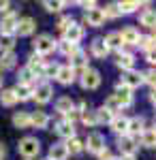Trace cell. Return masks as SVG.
I'll return each mask as SVG.
<instances>
[{
	"label": "cell",
	"instance_id": "6da1fadb",
	"mask_svg": "<svg viewBox=\"0 0 156 160\" xmlns=\"http://www.w3.org/2000/svg\"><path fill=\"white\" fill-rule=\"evenodd\" d=\"M56 41H54V37H49V34H39V37L34 38V53H39V56H49V53H54L56 51Z\"/></svg>",
	"mask_w": 156,
	"mask_h": 160
},
{
	"label": "cell",
	"instance_id": "7a4b0ae2",
	"mask_svg": "<svg viewBox=\"0 0 156 160\" xmlns=\"http://www.w3.org/2000/svg\"><path fill=\"white\" fill-rule=\"evenodd\" d=\"M17 149H19V154L24 158H34V156H39V152H41V143H39L36 137H24L19 141Z\"/></svg>",
	"mask_w": 156,
	"mask_h": 160
},
{
	"label": "cell",
	"instance_id": "3957f363",
	"mask_svg": "<svg viewBox=\"0 0 156 160\" xmlns=\"http://www.w3.org/2000/svg\"><path fill=\"white\" fill-rule=\"evenodd\" d=\"M79 83L84 90H96V88L101 86V73L96 71V68H86L84 73L79 75Z\"/></svg>",
	"mask_w": 156,
	"mask_h": 160
},
{
	"label": "cell",
	"instance_id": "277c9868",
	"mask_svg": "<svg viewBox=\"0 0 156 160\" xmlns=\"http://www.w3.org/2000/svg\"><path fill=\"white\" fill-rule=\"evenodd\" d=\"M17 22L19 17L13 11H7L0 17V34H7V37H15V30H17Z\"/></svg>",
	"mask_w": 156,
	"mask_h": 160
},
{
	"label": "cell",
	"instance_id": "5b68a950",
	"mask_svg": "<svg viewBox=\"0 0 156 160\" xmlns=\"http://www.w3.org/2000/svg\"><path fill=\"white\" fill-rule=\"evenodd\" d=\"M84 149H88L90 154H101L103 149H105V137L101 135V132H92V135H88V139L84 141Z\"/></svg>",
	"mask_w": 156,
	"mask_h": 160
},
{
	"label": "cell",
	"instance_id": "8992f818",
	"mask_svg": "<svg viewBox=\"0 0 156 160\" xmlns=\"http://www.w3.org/2000/svg\"><path fill=\"white\" fill-rule=\"evenodd\" d=\"M145 130V120L143 118H139V115H135V118H128V130H126V135L133 137L137 143H139V137L143 135Z\"/></svg>",
	"mask_w": 156,
	"mask_h": 160
},
{
	"label": "cell",
	"instance_id": "52a82bcc",
	"mask_svg": "<svg viewBox=\"0 0 156 160\" xmlns=\"http://www.w3.org/2000/svg\"><path fill=\"white\" fill-rule=\"evenodd\" d=\"M133 90H128L126 86H122V83H118L116 86V92H113V98L118 100V105H120V109H124V107H131L133 105Z\"/></svg>",
	"mask_w": 156,
	"mask_h": 160
},
{
	"label": "cell",
	"instance_id": "ba28073f",
	"mask_svg": "<svg viewBox=\"0 0 156 160\" xmlns=\"http://www.w3.org/2000/svg\"><path fill=\"white\" fill-rule=\"evenodd\" d=\"M51 94H54L51 86H49L47 81H43V83H39V86L34 88V94H32V98H34L39 105H45V102H49V100H51Z\"/></svg>",
	"mask_w": 156,
	"mask_h": 160
},
{
	"label": "cell",
	"instance_id": "9c48e42d",
	"mask_svg": "<svg viewBox=\"0 0 156 160\" xmlns=\"http://www.w3.org/2000/svg\"><path fill=\"white\" fill-rule=\"evenodd\" d=\"M81 38H84V26L71 22V26L64 30V41H66V43H73V45H77Z\"/></svg>",
	"mask_w": 156,
	"mask_h": 160
},
{
	"label": "cell",
	"instance_id": "30bf717a",
	"mask_svg": "<svg viewBox=\"0 0 156 160\" xmlns=\"http://www.w3.org/2000/svg\"><path fill=\"white\" fill-rule=\"evenodd\" d=\"M118 148H120L122 156H135V152H137V148H139V143L133 139V137L124 135L118 139Z\"/></svg>",
	"mask_w": 156,
	"mask_h": 160
},
{
	"label": "cell",
	"instance_id": "8fae6325",
	"mask_svg": "<svg viewBox=\"0 0 156 160\" xmlns=\"http://www.w3.org/2000/svg\"><path fill=\"white\" fill-rule=\"evenodd\" d=\"M84 24L92 26V28H98V26L105 24V15H103V9H92V11L84 13Z\"/></svg>",
	"mask_w": 156,
	"mask_h": 160
},
{
	"label": "cell",
	"instance_id": "7c38bea8",
	"mask_svg": "<svg viewBox=\"0 0 156 160\" xmlns=\"http://www.w3.org/2000/svg\"><path fill=\"white\" fill-rule=\"evenodd\" d=\"M120 83L126 86L128 90H135V88H139L143 83V73H139V71H128V73H124Z\"/></svg>",
	"mask_w": 156,
	"mask_h": 160
},
{
	"label": "cell",
	"instance_id": "4fadbf2b",
	"mask_svg": "<svg viewBox=\"0 0 156 160\" xmlns=\"http://www.w3.org/2000/svg\"><path fill=\"white\" fill-rule=\"evenodd\" d=\"M36 30V22L32 17H22L19 22H17V30H15V34H19V37H30V34H34Z\"/></svg>",
	"mask_w": 156,
	"mask_h": 160
},
{
	"label": "cell",
	"instance_id": "5bb4252c",
	"mask_svg": "<svg viewBox=\"0 0 156 160\" xmlns=\"http://www.w3.org/2000/svg\"><path fill=\"white\" fill-rule=\"evenodd\" d=\"M69 60H71V62H69V66H71L75 73H77V71H79V73H84L86 68H88V53H84L81 49L77 51V53H73Z\"/></svg>",
	"mask_w": 156,
	"mask_h": 160
},
{
	"label": "cell",
	"instance_id": "9a60e30c",
	"mask_svg": "<svg viewBox=\"0 0 156 160\" xmlns=\"http://www.w3.org/2000/svg\"><path fill=\"white\" fill-rule=\"evenodd\" d=\"M109 126H111V130H113L118 137H124V135H126V130H128V118L122 115V113H116V118L111 120Z\"/></svg>",
	"mask_w": 156,
	"mask_h": 160
},
{
	"label": "cell",
	"instance_id": "2e32d148",
	"mask_svg": "<svg viewBox=\"0 0 156 160\" xmlns=\"http://www.w3.org/2000/svg\"><path fill=\"white\" fill-rule=\"evenodd\" d=\"M75 77H77V73L73 71L69 64H66V66H60V68H58V75H56L58 83H62V86H71L73 81H75Z\"/></svg>",
	"mask_w": 156,
	"mask_h": 160
},
{
	"label": "cell",
	"instance_id": "e0dca14e",
	"mask_svg": "<svg viewBox=\"0 0 156 160\" xmlns=\"http://www.w3.org/2000/svg\"><path fill=\"white\" fill-rule=\"evenodd\" d=\"M116 64H118V68H122L124 73L135 71V56H133V53H126V51H120V53H118Z\"/></svg>",
	"mask_w": 156,
	"mask_h": 160
},
{
	"label": "cell",
	"instance_id": "ac0fdd59",
	"mask_svg": "<svg viewBox=\"0 0 156 160\" xmlns=\"http://www.w3.org/2000/svg\"><path fill=\"white\" fill-rule=\"evenodd\" d=\"M120 37H122V43H124V45H137L141 34H139V30H137V28H133V26H126V28H124V30L120 32Z\"/></svg>",
	"mask_w": 156,
	"mask_h": 160
},
{
	"label": "cell",
	"instance_id": "d6986e66",
	"mask_svg": "<svg viewBox=\"0 0 156 160\" xmlns=\"http://www.w3.org/2000/svg\"><path fill=\"white\" fill-rule=\"evenodd\" d=\"M47 64V60L43 58V56H39V53H30V58H28V68L32 71L34 75H41V71H43V66Z\"/></svg>",
	"mask_w": 156,
	"mask_h": 160
},
{
	"label": "cell",
	"instance_id": "ffe728a7",
	"mask_svg": "<svg viewBox=\"0 0 156 160\" xmlns=\"http://www.w3.org/2000/svg\"><path fill=\"white\" fill-rule=\"evenodd\" d=\"M56 132L62 137V139H71V137H75V124L66 122V120H60V122L56 124Z\"/></svg>",
	"mask_w": 156,
	"mask_h": 160
},
{
	"label": "cell",
	"instance_id": "44dd1931",
	"mask_svg": "<svg viewBox=\"0 0 156 160\" xmlns=\"http://www.w3.org/2000/svg\"><path fill=\"white\" fill-rule=\"evenodd\" d=\"M139 24L145 26V28H150V30H154L156 28V9H145V11L139 15Z\"/></svg>",
	"mask_w": 156,
	"mask_h": 160
},
{
	"label": "cell",
	"instance_id": "7402d4cb",
	"mask_svg": "<svg viewBox=\"0 0 156 160\" xmlns=\"http://www.w3.org/2000/svg\"><path fill=\"white\" fill-rule=\"evenodd\" d=\"M75 109V102H73L71 96H60V98L56 100V111L60 113V115H66V113H71Z\"/></svg>",
	"mask_w": 156,
	"mask_h": 160
},
{
	"label": "cell",
	"instance_id": "603a6c76",
	"mask_svg": "<svg viewBox=\"0 0 156 160\" xmlns=\"http://www.w3.org/2000/svg\"><path fill=\"white\" fill-rule=\"evenodd\" d=\"M13 90L17 94V100H30L34 94V86H30V83H17Z\"/></svg>",
	"mask_w": 156,
	"mask_h": 160
},
{
	"label": "cell",
	"instance_id": "cb8c5ba5",
	"mask_svg": "<svg viewBox=\"0 0 156 160\" xmlns=\"http://www.w3.org/2000/svg\"><path fill=\"white\" fill-rule=\"evenodd\" d=\"M13 126L15 128H30L32 126V120H30V113H26V111H17L15 115H13Z\"/></svg>",
	"mask_w": 156,
	"mask_h": 160
},
{
	"label": "cell",
	"instance_id": "d4e9b609",
	"mask_svg": "<svg viewBox=\"0 0 156 160\" xmlns=\"http://www.w3.org/2000/svg\"><path fill=\"white\" fill-rule=\"evenodd\" d=\"M69 156V152H66V145L64 143H54L51 148H49V160H66Z\"/></svg>",
	"mask_w": 156,
	"mask_h": 160
},
{
	"label": "cell",
	"instance_id": "484cf974",
	"mask_svg": "<svg viewBox=\"0 0 156 160\" xmlns=\"http://www.w3.org/2000/svg\"><path fill=\"white\" fill-rule=\"evenodd\" d=\"M90 51H92L94 58H105L109 53V49H107V45H105L103 38H94V41L90 43Z\"/></svg>",
	"mask_w": 156,
	"mask_h": 160
},
{
	"label": "cell",
	"instance_id": "4316f807",
	"mask_svg": "<svg viewBox=\"0 0 156 160\" xmlns=\"http://www.w3.org/2000/svg\"><path fill=\"white\" fill-rule=\"evenodd\" d=\"M64 145H66V152L73 154V156H77V154H81V152H84V141H81L77 135L71 137L69 141H64Z\"/></svg>",
	"mask_w": 156,
	"mask_h": 160
},
{
	"label": "cell",
	"instance_id": "83f0119b",
	"mask_svg": "<svg viewBox=\"0 0 156 160\" xmlns=\"http://www.w3.org/2000/svg\"><path fill=\"white\" fill-rule=\"evenodd\" d=\"M103 41H105V45H107V49H109V51H111V49H118V51H120V49H122V45H124V43H122L120 32H109V34L103 38Z\"/></svg>",
	"mask_w": 156,
	"mask_h": 160
},
{
	"label": "cell",
	"instance_id": "f1b7e54d",
	"mask_svg": "<svg viewBox=\"0 0 156 160\" xmlns=\"http://www.w3.org/2000/svg\"><path fill=\"white\" fill-rule=\"evenodd\" d=\"M30 120H32V126L34 128H47L49 115L45 111H34V113H30Z\"/></svg>",
	"mask_w": 156,
	"mask_h": 160
},
{
	"label": "cell",
	"instance_id": "f546056e",
	"mask_svg": "<svg viewBox=\"0 0 156 160\" xmlns=\"http://www.w3.org/2000/svg\"><path fill=\"white\" fill-rule=\"evenodd\" d=\"M94 115H96V124H111V120L116 118V113L109 111L107 107H98L94 111Z\"/></svg>",
	"mask_w": 156,
	"mask_h": 160
},
{
	"label": "cell",
	"instance_id": "4dcf8cb0",
	"mask_svg": "<svg viewBox=\"0 0 156 160\" xmlns=\"http://www.w3.org/2000/svg\"><path fill=\"white\" fill-rule=\"evenodd\" d=\"M15 64H17L15 51H9V53H2L0 56V68L2 71H11V68H15Z\"/></svg>",
	"mask_w": 156,
	"mask_h": 160
},
{
	"label": "cell",
	"instance_id": "1f68e13d",
	"mask_svg": "<svg viewBox=\"0 0 156 160\" xmlns=\"http://www.w3.org/2000/svg\"><path fill=\"white\" fill-rule=\"evenodd\" d=\"M0 102H2L4 107H13V105H17V94H15V90H13V88L2 90V94H0Z\"/></svg>",
	"mask_w": 156,
	"mask_h": 160
},
{
	"label": "cell",
	"instance_id": "d6a6232c",
	"mask_svg": "<svg viewBox=\"0 0 156 160\" xmlns=\"http://www.w3.org/2000/svg\"><path fill=\"white\" fill-rule=\"evenodd\" d=\"M56 49L60 51L62 56H66V58H71L73 53H77V51H79V47H77V45H73V43H66V41L62 38L60 43L56 45Z\"/></svg>",
	"mask_w": 156,
	"mask_h": 160
},
{
	"label": "cell",
	"instance_id": "836d02e7",
	"mask_svg": "<svg viewBox=\"0 0 156 160\" xmlns=\"http://www.w3.org/2000/svg\"><path fill=\"white\" fill-rule=\"evenodd\" d=\"M34 77L36 75L28 68V66H24V68H19V73H17V83H34Z\"/></svg>",
	"mask_w": 156,
	"mask_h": 160
},
{
	"label": "cell",
	"instance_id": "e575fe53",
	"mask_svg": "<svg viewBox=\"0 0 156 160\" xmlns=\"http://www.w3.org/2000/svg\"><path fill=\"white\" fill-rule=\"evenodd\" d=\"M118 9H120V15H128V13H135L139 9V2H135V0H122V2H118Z\"/></svg>",
	"mask_w": 156,
	"mask_h": 160
},
{
	"label": "cell",
	"instance_id": "d590c367",
	"mask_svg": "<svg viewBox=\"0 0 156 160\" xmlns=\"http://www.w3.org/2000/svg\"><path fill=\"white\" fill-rule=\"evenodd\" d=\"M79 120H81V122H84L88 128H94V126H96V115H94V111H88V107L79 111Z\"/></svg>",
	"mask_w": 156,
	"mask_h": 160
},
{
	"label": "cell",
	"instance_id": "8d00e7d4",
	"mask_svg": "<svg viewBox=\"0 0 156 160\" xmlns=\"http://www.w3.org/2000/svg\"><path fill=\"white\" fill-rule=\"evenodd\" d=\"M15 49V37H7V34H0V51L2 53H9Z\"/></svg>",
	"mask_w": 156,
	"mask_h": 160
},
{
	"label": "cell",
	"instance_id": "74e56055",
	"mask_svg": "<svg viewBox=\"0 0 156 160\" xmlns=\"http://www.w3.org/2000/svg\"><path fill=\"white\" fill-rule=\"evenodd\" d=\"M143 148H156V132L154 130H143V135L139 137Z\"/></svg>",
	"mask_w": 156,
	"mask_h": 160
},
{
	"label": "cell",
	"instance_id": "f35d334b",
	"mask_svg": "<svg viewBox=\"0 0 156 160\" xmlns=\"http://www.w3.org/2000/svg\"><path fill=\"white\" fill-rule=\"evenodd\" d=\"M43 7H45L49 13H60L62 9L66 7V2H64V0H45Z\"/></svg>",
	"mask_w": 156,
	"mask_h": 160
},
{
	"label": "cell",
	"instance_id": "ab89813d",
	"mask_svg": "<svg viewBox=\"0 0 156 160\" xmlns=\"http://www.w3.org/2000/svg\"><path fill=\"white\" fill-rule=\"evenodd\" d=\"M103 15H105V19H116V17H120L118 2H111V4H107V7L103 9Z\"/></svg>",
	"mask_w": 156,
	"mask_h": 160
},
{
	"label": "cell",
	"instance_id": "60d3db41",
	"mask_svg": "<svg viewBox=\"0 0 156 160\" xmlns=\"http://www.w3.org/2000/svg\"><path fill=\"white\" fill-rule=\"evenodd\" d=\"M58 68H60L58 64L47 62V64L43 66V71H41V77H43V79H51V77H56V75H58Z\"/></svg>",
	"mask_w": 156,
	"mask_h": 160
},
{
	"label": "cell",
	"instance_id": "b9f144b4",
	"mask_svg": "<svg viewBox=\"0 0 156 160\" xmlns=\"http://www.w3.org/2000/svg\"><path fill=\"white\" fill-rule=\"evenodd\" d=\"M143 83H148L152 90H156V68H150L143 73Z\"/></svg>",
	"mask_w": 156,
	"mask_h": 160
},
{
	"label": "cell",
	"instance_id": "7bdbcfd3",
	"mask_svg": "<svg viewBox=\"0 0 156 160\" xmlns=\"http://www.w3.org/2000/svg\"><path fill=\"white\" fill-rule=\"evenodd\" d=\"M137 47H141V49H152V47H156V43L152 41L150 37H139V43H137Z\"/></svg>",
	"mask_w": 156,
	"mask_h": 160
},
{
	"label": "cell",
	"instance_id": "ee69618b",
	"mask_svg": "<svg viewBox=\"0 0 156 160\" xmlns=\"http://www.w3.org/2000/svg\"><path fill=\"white\" fill-rule=\"evenodd\" d=\"M71 17H62L60 22H58V24H56V28H58V32H62V34H64V30H66V28H69V26H71Z\"/></svg>",
	"mask_w": 156,
	"mask_h": 160
},
{
	"label": "cell",
	"instance_id": "f6af8a7d",
	"mask_svg": "<svg viewBox=\"0 0 156 160\" xmlns=\"http://www.w3.org/2000/svg\"><path fill=\"white\" fill-rule=\"evenodd\" d=\"M145 60L150 62L152 66H156V47H152V49L145 51Z\"/></svg>",
	"mask_w": 156,
	"mask_h": 160
},
{
	"label": "cell",
	"instance_id": "bcb514c9",
	"mask_svg": "<svg viewBox=\"0 0 156 160\" xmlns=\"http://www.w3.org/2000/svg\"><path fill=\"white\" fill-rule=\"evenodd\" d=\"M98 160H118V158H116V156H113V154H111V152L105 148L101 154H98Z\"/></svg>",
	"mask_w": 156,
	"mask_h": 160
},
{
	"label": "cell",
	"instance_id": "7dc6e473",
	"mask_svg": "<svg viewBox=\"0 0 156 160\" xmlns=\"http://www.w3.org/2000/svg\"><path fill=\"white\" fill-rule=\"evenodd\" d=\"M79 7H84L86 11H92V9H98L94 0H84V2H79Z\"/></svg>",
	"mask_w": 156,
	"mask_h": 160
},
{
	"label": "cell",
	"instance_id": "c3c4849f",
	"mask_svg": "<svg viewBox=\"0 0 156 160\" xmlns=\"http://www.w3.org/2000/svg\"><path fill=\"white\" fill-rule=\"evenodd\" d=\"M7 11H11V4H9L7 0H0V13L4 15V13H7Z\"/></svg>",
	"mask_w": 156,
	"mask_h": 160
},
{
	"label": "cell",
	"instance_id": "681fc988",
	"mask_svg": "<svg viewBox=\"0 0 156 160\" xmlns=\"http://www.w3.org/2000/svg\"><path fill=\"white\" fill-rule=\"evenodd\" d=\"M150 100H152V105H156V90L150 92Z\"/></svg>",
	"mask_w": 156,
	"mask_h": 160
},
{
	"label": "cell",
	"instance_id": "f907efd6",
	"mask_svg": "<svg viewBox=\"0 0 156 160\" xmlns=\"http://www.w3.org/2000/svg\"><path fill=\"white\" fill-rule=\"evenodd\" d=\"M4 154H7V149H4V145H2V143H0V160L4 158Z\"/></svg>",
	"mask_w": 156,
	"mask_h": 160
},
{
	"label": "cell",
	"instance_id": "816d5d0a",
	"mask_svg": "<svg viewBox=\"0 0 156 160\" xmlns=\"http://www.w3.org/2000/svg\"><path fill=\"white\" fill-rule=\"evenodd\" d=\"M150 38H152V41H154V43H156V28H154V30H152V34H150Z\"/></svg>",
	"mask_w": 156,
	"mask_h": 160
},
{
	"label": "cell",
	"instance_id": "f5cc1de1",
	"mask_svg": "<svg viewBox=\"0 0 156 160\" xmlns=\"http://www.w3.org/2000/svg\"><path fill=\"white\" fill-rule=\"evenodd\" d=\"M120 160H137V158H135V156H122Z\"/></svg>",
	"mask_w": 156,
	"mask_h": 160
},
{
	"label": "cell",
	"instance_id": "db71d44e",
	"mask_svg": "<svg viewBox=\"0 0 156 160\" xmlns=\"http://www.w3.org/2000/svg\"><path fill=\"white\" fill-rule=\"evenodd\" d=\"M2 79H4V77H2V73H0V88H2Z\"/></svg>",
	"mask_w": 156,
	"mask_h": 160
},
{
	"label": "cell",
	"instance_id": "11a10c76",
	"mask_svg": "<svg viewBox=\"0 0 156 160\" xmlns=\"http://www.w3.org/2000/svg\"><path fill=\"white\" fill-rule=\"evenodd\" d=\"M152 130H154V132H156V120H154V128H152Z\"/></svg>",
	"mask_w": 156,
	"mask_h": 160
},
{
	"label": "cell",
	"instance_id": "9f6ffc18",
	"mask_svg": "<svg viewBox=\"0 0 156 160\" xmlns=\"http://www.w3.org/2000/svg\"><path fill=\"white\" fill-rule=\"evenodd\" d=\"M45 160H49V158H45Z\"/></svg>",
	"mask_w": 156,
	"mask_h": 160
}]
</instances>
